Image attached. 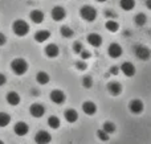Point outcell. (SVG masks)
Masks as SVG:
<instances>
[{"label": "cell", "instance_id": "4dcf8cb0", "mask_svg": "<svg viewBox=\"0 0 151 144\" xmlns=\"http://www.w3.org/2000/svg\"><path fill=\"white\" fill-rule=\"evenodd\" d=\"M82 86L86 87V89H90V87L93 86V79H91V77H85V78L82 79Z\"/></svg>", "mask_w": 151, "mask_h": 144}, {"label": "cell", "instance_id": "e575fe53", "mask_svg": "<svg viewBox=\"0 0 151 144\" xmlns=\"http://www.w3.org/2000/svg\"><path fill=\"white\" fill-rule=\"evenodd\" d=\"M5 83H7V77H5L3 73H0V87L4 86Z\"/></svg>", "mask_w": 151, "mask_h": 144}, {"label": "cell", "instance_id": "f35d334b", "mask_svg": "<svg viewBox=\"0 0 151 144\" xmlns=\"http://www.w3.org/2000/svg\"><path fill=\"white\" fill-rule=\"evenodd\" d=\"M97 1H98V3H105L106 0H97Z\"/></svg>", "mask_w": 151, "mask_h": 144}, {"label": "cell", "instance_id": "3957f363", "mask_svg": "<svg viewBox=\"0 0 151 144\" xmlns=\"http://www.w3.org/2000/svg\"><path fill=\"white\" fill-rule=\"evenodd\" d=\"M80 16L85 21L91 23V21H94L97 17V11H96V8H93L91 5H83L80 9Z\"/></svg>", "mask_w": 151, "mask_h": 144}, {"label": "cell", "instance_id": "ac0fdd59", "mask_svg": "<svg viewBox=\"0 0 151 144\" xmlns=\"http://www.w3.org/2000/svg\"><path fill=\"white\" fill-rule=\"evenodd\" d=\"M107 91L111 95L117 97V95H119L121 93H122V86H121V83H118V82H110V83L107 85Z\"/></svg>", "mask_w": 151, "mask_h": 144}, {"label": "cell", "instance_id": "4316f807", "mask_svg": "<svg viewBox=\"0 0 151 144\" xmlns=\"http://www.w3.org/2000/svg\"><path fill=\"white\" fill-rule=\"evenodd\" d=\"M102 130H104L106 134H113V132H115V124L113 123V122H105L104 126H102Z\"/></svg>", "mask_w": 151, "mask_h": 144}, {"label": "cell", "instance_id": "d6a6232c", "mask_svg": "<svg viewBox=\"0 0 151 144\" xmlns=\"http://www.w3.org/2000/svg\"><path fill=\"white\" fill-rule=\"evenodd\" d=\"M76 68L78 69V70H85L86 69V63L83 62V61H78V62H76Z\"/></svg>", "mask_w": 151, "mask_h": 144}, {"label": "cell", "instance_id": "5b68a950", "mask_svg": "<svg viewBox=\"0 0 151 144\" xmlns=\"http://www.w3.org/2000/svg\"><path fill=\"white\" fill-rule=\"evenodd\" d=\"M50 140H52V136L47 131H39L35 135V142L37 144H49Z\"/></svg>", "mask_w": 151, "mask_h": 144}, {"label": "cell", "instance_id": "ab89813d", "mask_svg": "<svg viewBox=\"0 0 151 144\" xmlns=\"http://www.w3.org/2000/svg\"><path fill=\"white\" fill-rule=\"evenodd\" d=\"M0 144H4V143H3V142H1V140H0Z\"/></svg>", "mask_w": 151, "mask_h": 144}, {"label": "cell", "instance_id": "277c9868", "mask_svg": "<svg viewBox=\"0 0 151 144\" xmlns=\"http://www.w3.org/2000/svg\"><path fill=\"white\" fill-rule=\"evenodd\" d=\"M134 54L138 60H142V61H147L151 56V52L147 46L145 45H135L134 46Z\"/></svg>", "mask_w": 151, "mask_h": 144}, {"label": "cell", "instance_id": "484cf974", "mask_svg": "<svg viewBox=\"0 0 151 144\" xmlns=\"http://www.w3.org/2000/svg\"><path fill=\"white\" fill-rule=\"evenodd\" d=\"M134 21H135V24L138 26H143L145 24L147 23V17L145 13H138V15L135 16V19H134Z\"/></svg>", "mask_w": 151, "mask_h": 144}, {"label": "cell", "instance_id": "7a4b0ae2", "mask_svg": "<svg viewBox=\"0 0 151 144\" xmlns=\"http://www.w3.org/2000/svg\"><path fill=\"white\" fill-rule=\"evenodd\" d=\"M12 31H13V33H15L16 36L24 37V36H27V34L29 33V25H28V23H27L25 20H21V19H19V20L13 21Z\"/></svg>", "mask_w": 151, "mask_h": 144}, {"label": "cell", "instance_id": "603a6c76", "mask_svg": "<svg viewBox=\"0 0 151 144\" xmlns=\"http://www.w3.org/2000/svg\"><path fill=\"white\" fill-rule=\"evenodd\" d=\"M60 124H61V122H60V119H58L57 116L52 115V116H49V118H48V126H49L52 130L60 128Z\"/></svg>", "mask_w": 151, "mask_h": 144}, {"label": "cell", "instance_id": "52a82bcc", "mask_svg": "<svg viewBox=\"0 0 151 144\" xmlns=\"http://www.w3.org/2000/svg\"><path fill=\"white\" fill-rule=\"evenodd\" d=\"M29 113H31V115L33 116V118H41L45 114V108H44V106L40 105V103H33V105L29 107Z\"/></svg>", "mask_w": 151, "mask_h": 144}, {"label": "cell", "instance_id": "6da1fadb", "mask_svg": "<svg viewBox=\"0 0 151 144\" xmlns=\"http://www.w3.org/2000/svg\"><path fill=\"white\" fill-rule=\"evenodd\" d=\"M28 62H27L24 58H15V60L11 62V69L16 76H23L28 71Z\"/></svg>", "mask_w": 151, "mask_h": 144}, {"label": "cell", "instance_id": "9c48e42d", "mask_svg": "<svg viewBox=\"0 0 151 144\" xmlns=\"http://www.w3.org/2000/svg\"><path fill=\"white\" fill-rule=\"evenodd\" d=\"M65 94L61 90H52V93H50V99L56 105H63L65 102Z\"/></svg>", "mask_w": 151, "mask_h": 144}, {"label": "cell", "instance_id": "ba28073f", "mask_svg": "<svg viewBox=\"0 0 151 144\" xmlns=\"http://www.w3.org/2000/svg\"><path fill=\"white\" fill-rule=\"evenodd\" d=\"M50 15H52V19L55 21H61V20H64L65 19V16H66V11L64 9L63 7H55L52 11H50Z\"/></svg>", "mask_w": 151, "mask_h": 144}, {"label": "cell", "instance_id": "83f0119b", "mask_svg": "<svg viewBox=\"0 0 151 144\" xmlns=\"http://www.w3.org/2000/svg\"><path fill=\"white\" fill-rule=\"evenodd\" d=\"M106 29L109 32H118V29H119V24L114 20H109L106 23Z\"/></svg>", "mask_w": 151, "mask_h": 144}, {"label": "cell", "instance_id": "4fadbf2b", "mask_svg": "<svg viewBox=\"0 0 151 144\" xmlns=\"http://www.w3.org/2000/svg\"><path fill=\"white\" fill-rule=\"evenodd\" d=\"M60 54V49L56 44H49L45 46V56L49 58H56Z\"/></svg>", "mask_w": 151, "mask_h": 144}, {"label": "cell", "instance_id": "ffe728a7", "mask_svg": "<svg viewBox=\"0 0 151 144\" xmlns=\"http://www.w3.org/2000/svg\"><path fill=\"white\" fill-rule=\"evenodd\" d=\"M64 116H65L66 122H69V123H74V122H77V119H78L77 111L73 110V108H68V110L65 111V114H64Z\"/></svg>", "mask_w": 151, "mask_h": 144}, {"label": "cell", "instance_id": "7c38bea8", "mask_svg": "<svg viewBox=\"0 0 151 144\" xmlns=\"http://www.w3.org/2000/svg\"><path fill=\"white\" fill-rule=\"evenodd\" d=\"M82 111L86 114V115H94V114L97 113V106L94 102H91V101H86V102L82 103Z\"/></svg>", "mask_w": 151, "mask_h": 144}, {"label": "cell", "instance_id": "8992f818", "mask_svg": "<svg viewBox=\"0 0 151 144\" xmlns=\"http://www.w3.org/2000/svg\"><path fill=\"white\" fill-rule=\"evenodd\" d=\"M13 131L17 136H25L29 132V126L25 123V122H17L13 127Z\"/></svg>", "mask_w": 151, "mask_h": 144}, {"label": "cell", "instance_id": "836d02e7", "mask_svg": "<svg viewBox=\"0 0 151 144\" xmlns=\"http://www.w3.org/2000/svg\"><path fill=\"white\" fill-rule=\"evenodd\" d=\"M81 58H82V61L83 60H88V58H90L91 57V54H90V52H88V50H85V49H83L82 50V52H81Z\"/></svg>", "mask_w": 151, "mask_h": 144}, {"label": "cell", "instance_id": "d4e9b609", "mask_svg": "<svg viewBox=\"0 0 151 144\" xmlns=\"http://www.w3.org/2000/svg\"><path fill=\"white\" fill-rule=\"evenodd\" d=\"M9 122H11V116L7 113H0V127L1 128L7 127L9 124Z\"/></svg>", "mask_w": 151, "mask_h": 144}, {"label": "cell", "instance_id": "d6986e66", "mask_svg": "<svg viewBox=\"0 0 151 144\" xmlns=\"http://www.w3.org/2000/svg\"><path fill=\"white\" fill-rule=\"evenodd\" d=\"M49 37H50V32L47 31V29H41V31L36 32V34H35V41L36 42H45Z\"/></svg>", "mask_w": 151, "mask_h": 144}, {"label": "cell", "instance_id": "9a60e30c", "mask_svg": "<svg viewBox=\"0 0 151 144\" xmlns=\"http://www.w3.org/2000/svg\"><path fill=\"white\" fill-rule=\"evenodd\" d=\"M86 40H88L89 45H91V46H94V48L101 46V44H102V37L97 33H90Z\"/></svg>", "mask_w": 151, "mask_h": 144}, {"label": "cell", "instance_id": "30bf717a", "mask_svg": "<svg viewBox=\"0 0 151 144\" xmlns=\"http://www.w3.org/2000/svg\"><path fill=\"white\" fill-rule=\"evenodd\" d=\"M145 106H143V102L139 99H133L130 103H129V110L131 111L133 114H141L143 111Z\"/></svg>", "mask_w": 151, "mask_h": 144}, {"label": "cell", "instance_id": "44dd1931", "mask_svg": "<svg viewBox=\"0 0 151 144\" xmlns=\"http://www.w3.org/2000/svg\"><path fill=\"white\" fill-rule=\"evenodd\" d=\"M49 79H50L49 74L45 73V71H39V73L36 74V81H37V83H40V85H47L48 82H49Z\"/></svg>", "mask_w": 151, "mask_h": 144}, {"label": "cell", "instance_id": "8fae6325", "mask_svg": "<svg viewBox=\"0 0 151 144\" xmlns=\"http://www.w3.org/2000/svg\"><path fill=\"white\" fill-rule=\"evenodd\" d=\"M122 46H121L119 44H115V42H113V44L109 45V49H107V53H109V56L111 58H118L121 57V54H122Z\"/></svg>", "mask_w": 151, "mask_h": 144}, {"label": "cell", "instance_id": "1f68e13d", "mask_svg": "<svg viewBox=\"0 0 151 144\" xmlns=\"http://www.w3.org/2000/svg\"><path fill=\"white\" fill-rule=\"evenodd\" d=\"M105 16L109 17V19H114V17H117V13H115L114 11H111V9H106L105 11Z\"/></svg>", "mask_w": 151, "mask_h": 144}, {"label": "cell", "instance_id": "7402d4cb", "mask_svg": "<svg viewBox=\"0 0 151 144\" xmlns=\"http://www.w3.org/2000/svg\"><path fill=\"white\" fill-rule=\"evenodd\" d=\"M119 5L123 11H131L135 7V0H121Z\"/></svg>", "mask_w": 151, "mask_h": 144}, {"label": "cell", "instance_id": "74e56055", "mask_svg": "<svg viewBox=\"0 0 151 144\" xmlns=\"http://www.w3.org/2000/svg\"><path fill=\"white\" fill-rule=\"evenodd\" d=\"M146 7L151 11V0H146Z\"/></svg>", "mask_w": 151, "mask_h": 144}, {"label": "cell", "instance_id": "2e32d148", "mask_svg": "<svg viewBox=\"0 0 151 144\" xmlns=\"http://www.w3.org/2000/svg\"><path fill=\"white\" fill-rule=\"evenodd\" d=\"M29 17H31V20L33 21L35 24H41L42 21H44V12L42 11H39V9H35L32 11L31 13H29Z\"/></svg>", "mask_w": 151, "mask_h": 144}, {"label": "cell", "instance_id": "5bb4252c", "mask_svg": "<svg viewBox=\"0 0 151 144\" xmlns=\"http://www.w3.org/2000/svg\"><path fill=\"white\" fill-rule=\"evenodd\" d=\"M121 71L126 77H133V76H135V66L131 62H123L122 66H121Z\"/></svg>", "mask_w": 151, "mask_h": 144}, {"label": "cell", "instance_id": "f1b7e54d", "mask_svg": "<svg viewBox=\"0 0 151 144\" xmlns=\"http://www.w3.org/2000/svg\"><path fill=\"white\" fill-rule=\"evenodd\" d=\"M97 138H98L101 142H107V140H109V134H106L104 130H98V131H97Z\"/></svg>", "mask_w": 151, "mask_h": 144}, {"label": "cell", "instance_id": "cb8c5ba5", "mask_svg": "<svg viewBox=\"0 0 151 144\" xmlns=\"http://www.w3.org/2000/svg\"><path fill=\"white\" fill-rule=\"evenodd\" d=\"M60 33H61V36L65 37V38H70V37H73L74 32H73V29L69 28L68 25H64L60 28Z\"/></svg>", "mask_w": 151, "mask_h": 144}, {"label": "cell", "instance_id": "d590c367", "mask_svg": "<svg viewBox=\"0 0 151 144\" xmlns=\"http://www.w3.org/2000/svg\"><path fill=\"white\" fill-rule=\"evenodd\" d=\"M5 42H7V37H5L3 33H0V46H3Z\"/></svg>", "mask_w": 151, "mask_h": 144}, {"label": "cell", "instance_id": "8d00e7d4", "mask_svg": "<svg viewBox=\"0 0 151 144\" xmlns=\"http://www.w3.org/2000/svg\"><path fill=\"white\" fill-rule=\"evenodd\" d=\"M110 71H111V74H117V73H118V68H115V66H113V68H111V70H110Z\"/></svg>", "mask_w": 151, "mask_h": 144}, {"label": "cell", "instance_id": "f546056e", "mask_svg": "<svg viewBox=\"0 0 151 144\" xmlns=\"http://www.w3.org/2000/svg\"><path fill=\"white\" fill-rule=\"evenodd\" d=\"M83 50V46L82 44H81L80 41H76L73 44V52L76 53V54H81V52Z\"/></svg>", "mask_w": 151, "mask_h": 144}, {"label": "cell", "instance_id": "e0dca14e", "mask_svg": "<svg viewBox=\"0 0 151 144\" xmlns=\"http://www.w3.org/2000/svg\"><path fill=\"white\" fill-rule=\"evenodd\" d=\"M5 99H7V103L11 106H17L20 103V95L15 91H9L7 95H5Z\"/></svg>", "mask_w": 151, "mask_h": 144}]
</instances>
